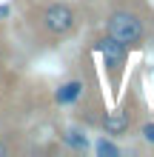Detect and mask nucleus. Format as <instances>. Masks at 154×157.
<instances>
[{
  "instance_id": "nucleus-1",
  "label": "nucleus",
  "mask_w": 154,
  "mask_h": 157,
  "mask_svg": "<svg viewBox=\"0 0 154 157\" xmlns=\"http://www.w3.org/2000/svg\"><path fill=\"white\" fill-rule=\"evenodd\" d=\"M20 34L34 52H54L92 23L88 0H12Z\"/></svg>"
},
{
  "instance_id": "nucleus-9",
  "label": "nucleus",
  "mask_w": 154,
  "mask_h": 157,
  "mask_svg": "<svg viewBox=\"0 0 154 157\" xmlns=\"http://www.w3.org/2000/svg\"><path fill=\"white\" fill-rule=\"evenodd\" d=\"M92 149L100 157H117V154H123V149L117 146V140H114V137H106V134H100V140H97Z\"/></svg>"
},
{
  "instance_id": "nucleus-7",
  "label": "nucleus",
  "mask_w": 154,
  "mask_h": 157,
  "mask_svg": "<svg viewBox=\"0 0 154 157\" xmlns=\"http://www.w3.org/2000/svg\"><path fill=\"white\" fill-rule=\"evenodd\" d=\"M26 134L14 126V117L12 120H0V157H12V154H20L26 151Z\"/></svg>"
},
{
  "instance_id": "nucleus-4",
  "label": "nucleus",
  "mask_w": 154,
  "mask_h": 157,
  "mask_svg": "<svg viewBox=\"0 0 154 157\" xmlns=\"http://www.w3.org/2000/svg\"><path fill=\"white\" fill-rule=\"evenodd\" d=\"M86 46L100 57V75L108 83V94L111 100L120 97L123 83L129 77V60H131V49H126L120 40H114L111 34H106L103 29L92 32V37L86 40Z\"/></svg>"
},
{
  "instance_id": "nucleus-6",
  "label": "nucleus",
  "mask_w": 154,
  "mask_h": 157,
  "mask_svg": "<svg viewBox=\"0 0 154 157\" xmlns=\"http://www.w3.org/2000/svg\"><path fill=\"white\" fill-rule=\"evenodd\" d=\"M54 132H57V143H60V146H66L69 151L83 154V151L92 149V140H88V128H83L80 123H74V120H71L69 126L57 123V126H54Z\"/></svg>"
},
{
  "instance_id": "nucleus-8",
  "label": "nucleus",
  "mask_w": 154,
  "mask_h": 157,
  "mask_svg": "<svg viewBox=\"0 0 154 157\" xmlns=\"http://www.w3.org/2000/svg\"><path fill=\"white\" fill-rule=\"evenodd\" d=\"M14 57H17V46L9 32V20H0V80L14 71Z\"/></svg>"
},
{
  "instance_id": "nucleus-3",
  "label": "nucleus",
  "mask_w": 154,
  "mask_h": 157,
  "mask_svg": "<svg viewBox=\"0 0 154 157\" xmlns=\"http://www.w3.org/2000/svg\"><path fill=\"white\" fill-rule=\"evenodd\" d=\"M126 80L129 83H123L120 97L106 112L103 126H100V134L114 137V140H129V137H134L140 123L146 117H151V103L146 97V89H143V66H134Z\"/></svg>"
},
{
  "instance_id": "nucleus-5",
  "label": "nucleus",
  "mask_w": 154,
  "mask_h": 157,
  "mask_svg": "<svg viewBox=\"0 0 154 157\" xmlns=\"http://www.w3.org/2000/svg\"><path fill=\"white\" fill-rule=\"evenodd\" d=\"M69 112H71V120L80 123L83 128L100 132L108 106H106L103 83H100V69H97V63H94V52H88V57H86V89H83L80 100L69 109Z\"/></svg>"
},
{
  "instance_id": "nucleus-2",
  "label": "nucleus",
  "mask_w": 154,
  "mask_h": 157,
  "mask_svg": "<svg viewBox=\"0 0 154 157\" xmlns=\"http://www.w3.org/2000/svg\"><path fill=\"white\" fill-rule=\"evenodd\" d=\"M92 20L126 49L146 52L154 46V6L151 0H88Z\"/></svg>"
},
{
  "instance_id": "nucleus-10",
  "label": "nucleus",
  "mask_w": 154,
  "mask_h": 157,
  "mask_svg": "<svg viewBox=\"0 0 154 157\" xmlns=\"http://www.w3.org/2000/svg\"><path fill=\"white\" fill-rule=\"evenodd\" d=\"M134 137H140L146 146H151V149H154V117H146V120H143Z\"/></svg>"
}]
</instances>
